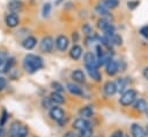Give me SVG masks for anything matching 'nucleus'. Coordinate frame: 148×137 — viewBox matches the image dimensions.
Wrapping results in <instances>:
<instances>
[{"instance_id": "obj_1", "label": "nucleus", "mask_w": 148, "mask_h": 137, "mask_svg": "<svg viewBox=\"0 0 148 137\" xmlns=\"http://www.w3.org/2000/svg\"><path fill=\"white\" fill-rule=\"evenodd\" d=\"M23 69L28 74H35L44 67V61L39 55L36 54H27L23 59Z\"/></svg>"}, {"instance_id": "obj_2", "label": "nucleus", "mask_w": 148, "mask_h": 137, "mask_svg": "<svg viewBox=\"0 0 148 137\" xmlns=\"http://www.w3.org/2000/svg\"><path fill=\"white\" fill-rule=\"evenodd\" d=\"M96 26H97V29L101 30V31L103 32V35H105V36H109V35H112V33L116 32V28H114V25L111 23V21L108 20V18H104V17H101V18L97 20Z\"/></svg>"}, {"instance_id": "obj_3", "label": "nucleus", "mask_w": 148, "mask_h": 137, "mask_svg": "<svg viewBox=\"0 0 148 137\" xmlns=\"http://www.w3.org/2000/svg\"><path fill=\"white\" fill-rule=\"evenodd\" d=\"M136 96H138V93H136V91L134 89H127L125 92L121 93V97L119 99V104L121 106H124V107L131 106L135 101Z\"/></svg>"}, {"instance_id": "obj_4", "label": "nucleus", "mask_w": 148, "mask_h": 137, "mask_svg": "<svg viewBox=\"0 0 148 137\" xmlns=\"http://www.w3.org/2000/svg\"><path fill=\"white\" fill-rule=\"evenodd\" d=\"M50 116L52 120H54L56 122H58L59 124H64L66 123V120H65V112L61 107H58V106H52L50 108Z\"/></svg>"}, {"instance_id": "obj_5", "label": "nucleus", "mask_w": 148, "mask_h": 137, "mask_svg": "<svg viewBox=\"0 0 148 137\" xmlns=\"http://www.w3.org/2000/svg\"><path fill=\"white\" fill-rule=\"evenodd\" d=\"M54 47V39L51 36H45L39 43V51L42 53H51Z\"/></svg>"}, {"instance_id": "obj_6", "label": "nucleus", "mask_w": 148, "mask_h": 137, "mask_svg": "<svg viewBox=\"0 0 148 137\" xmlns=\"http://www.w3.org/2000/svg\"><path fill=\"white\" fill-rule=\"evenodd\" d=\"M83 60H84V66H89V67H94V68H99V62H98V59L96 56V54L94 52H86L84 56H83Z\"/></svg>"}, {"instance_id": "obj_7", "label": "nucleus", "mask_w": 148, "mask_h": 137, "mask_svg": "<svg viewBox=\"0 0 148 137\" xmlns=\"http://www.w3.org/2000/svg\"><path fill=\"white\" fill-rule=\"evenodd\" d=\"M54 45L57 47L58 51L60 52H65L67 48H68V45H69V39L65 36V35H59L56 40H54Z\"/></svg>"}, {"instance_id": "obj_8", "label": "nucleus", "mask_w": 148, "mask_h": 137, "mask_svg": "<svg viewBox=\"0 0 148 137\" xmlns=\"http://www.w3.org/2000/svg\"><path fill=\"white\" fill-rule=\"evenodd\" d=\"M18 23H20V18H18V16H17V14L16 13H12V12H9L6 16H5V24L8 26V28H16L17 25H18Z\"/></svg>"}, {"instance_id": "obj_9", "label": "nucleus", "mask_w": 148, "mask_h": 137, "mask_svg": "<svg viewBox=\"0 0 148 137\" xmlns=\"http://www.w3.org/2000/svg\"><path fill=\"white\" fill-rule=\"evenodd\" d=\"M72 125H73V129H75L77 131H81V130H83L88 127H91L90 122L87 121V119H84V117H77L76 120H74Z\"/></svg>"}, {"instance_id": "obj_10", "label": "nucleus", "mask_w": 148, "mask_h": 137, "mask_svg": "<svg viewBox=\"0 0 148 137\" xmlns=\"http://www.w3.org/2000/svg\"><path fill=\"white\" fill-rule=\"evenodd\" d=\"M21 45H22V47H23L24 50L31 51L32 48L36 47V45H37V39H36L34 36H28V37H25V38L22 40Z\"/></svg>"}, {"instance_id": "obj_11", "label": "nucleus", "mask_w": 148, "mask_h": 137, "mask_svg": "<svg viewBox=\"0 0 148 137\" xmlns=\"http://www.w3.org/2000/svg\"><path fill=\"white\" fill-rule=\"evenodd\" d=\"M118 71H119L118 62H117L116 60L111 59V60L105 64V73H106L109 76H114Z\"/></svg>"}, {"instance_id": "obj_12", "label": "nucleus", "mask_w": 148, "mask_h": 137, "mask_svg": "<svg viewBox=\"0 0 148 137\" xmlns=\"http://www.w3.org/2000/svg\"><path fill=\"white\" fill-rule=\"evenodd\" d=\"M95 12H96L101 17H104V18H108V20H112L111 10H109L108 8H105L104 6H102L99 2L95 6Z\"/></svg>"}, {"instance_id": "obj_13", "label": "nucleus", "mask_w": 148, "mask_h": 137, "mask_svg": "<svg viewBox=\"0 0 148 137\" xmlns=\"http://www.w3.org/2000/svg\"><path fill=\"white\" fill-rule=\"evenodd\" d=\"M7 8H8L9 12L17 14V13H20L23 9V2L21 0H12V1L8 2Z\"/></svg>"}, {"instance_id": "obj_14", "label": "nucleus", "mask_w": 148, "mask_h": 137, "mask_svg": "<svg viewBox=\"0 0 148 137\" xmlns=\"http://www.w3.org/2000/svg\"><path fill=\"white\" fill-rule=\"evenodd\" d=\"M148 107V104L145 99L142 98H139V99H135V101L133 102V109L138 113H143Z\"/></svg>"}, {"instance_id": "obj_15", "label": "nucleus", "mask_w": 148, "mask_h": 137, "mask_svg": "<svg viewBox=\"0 0 148 137\" xmlns=\"http://www.w3.org/2000/svg\"><path fill=\"white\" fill-rule=\"evenodd\" d=\"M15 62H16V61H15V58H14V56H9V58H7L6 61L3 62L2 67L0 68V71H1L2 74H7V73H9V71L13 69Z\"/></svg>"}, {"instance_id": "obj_16", "label": "nucleus", "mask_w": 148, "mask_h": 137, "mask_svg": "<svg viewBox=\"0 0 148 137\" xmlns=\"http://www.w3.org/2000/svg\"><path fill=\"white\" fill-rule=\"evenodd\" d=\"M131 136L132 137H146V132L145 129L138 124V123H133L131 125Z\"/></svg>"}, {"instance_id": "obj_17", "label": "nucleus", "mask_w": 148, "mask_h": 137, "mask_svg": "<svg viewBox=\"0 0 148 137\" xmlns=\"http://www.w3.org/2000/svg\"><path fill=\"white\" fill-rule=\"evenodd\" d=\"M82 52H83L82 47H81L80 45L75 44V45H73L72 48L69 50V56H71V59H73V60L76 61V60H79V59L82 56Z\"/></svg>"}, {"instance_id": "obj_18", "label": "nucleus", "mask_w": 148, "mask_h": 137, "mask_svg": "<svg viewBox=\"0 0 148 137\" xmlns=\"http://www.w3.org/2000/svg\"><path fill=\"white\" fill-rule=\"evenodd\" d=\"M103 91L106 96H113L117 92V87H116V83L112 81H108L104 86H103Z\"/></svg>"}, {"instance_id": "obj_19", "label": "nucleus", "mask_w": 148, "mask_h": 137, "mask_svg": "<svg viewBox=\"0 0 148 137\" xmlns=\"http://www.w3.org/2000/svg\"><path fill=\"white\" fill-rule=\"evenodd\" d=\"M86 69H87L88 75L90 76V78H92V79L96 81V82H101L102 76H101V74H99V71H98V68H94V67L86 66Z\"/></svg>"}, {"instance_id": "obj_20", "label": "nucleus", "mask_w": 148, "mask_h": 137, "mask_svg": "<svg viewBox=\"0 0 148 137\" xmlns=\"http://www.w3.org/2000/svg\"><path fill=\"white\" fill-rule=\"evenodd\" d=\"M72 79L76 83H84L86 81V76H84V73L81 70V69H75L72 71Z\"/></svg>"}, {"instance_id": "obj_21", "label": "nucleus", "mask_w": 148, "mask_h": 137, "mask_svg": "<svg viewBox=\"0 0 148 137\" xmlns=\"http://www.w3.org/2000/svg\"><path fill=\"white\" fill-rule=\"evenodd\" d=\"M66 89H67V91H68L71 94H73V96H83L82 89H81L79 85L74 84V83H68V84L66 85Z\"/></svg>"}, {"instance_id": "obj_22", "label": "nucleus", "mask_w": 148, "mask_h": 137, "mask_svg": "<svg viewBox=\"0 0 148 137\" xmlns=\"http://www.w3.org/2000/svg\"><path fill=\"white\" fill-rule=\"evenodd\" d=\"M79 115L81 117H84V119H89L94 115V107L91 105H88V106H84L82 107L80 111H79Z\"/></svg>"}, {"instance_id": "obj_23", "label": "nucleus", "mask_w": 148, "mask_h": 137, "mask_svg": "<svg viewBox=\"0 0 148 137\" xmlns=\"http://www.w3.org/2000/svg\"><path fill=\"white\" fill-rule=\"evenodd\" d=\"M102 6H104L105 8H108L109 10L116 9L119 6V0H99L98 1Z\"/></svg>"}, {"instance_id": "obj_24", "label": "nucleus", "mask_w": 148, "mask_h": 137, "mask_svg": "<svg viewBox=\"0 0 148 137\" xmlns=\"http://www.w3.org/2000/svg\"><path fill=\"white\" fill-rule=\"evenodd\" d=\"M51 100L53 101L54 105H62L65 102V98L62 97V94L60 92H57V91H53L50 96Z\"/></svg>"}, {"instance_id": "obj_25", "label": "nucleus", "mask_w": 148, "mask_h": 137, "mask_svg": "<svg viewBox=\"0 0 148 137\" xmlns=\"http://www.w3.org/2000/svg\"><path fill=\"white\" fill-rule=\"evenodd\" d=\"M108 37H109V39H110L112 46H120V45L123 44V38H121V36L118 35V33H116V32L112 33V35H109Z\"/></svg>"}, {"instance_id": "obj_26", "label": "nucleus", "mask_w": 148, "mask_h": 137, "mask_svg": "<svg viewBox=\"0 0 148 137\" xmlns=\"http://www.w3.org/2000/svg\"><path fill=\"white\" fill-rule=\"evenodd\" d=\"M116 87H117V92L123 93L126 91V86H127V81L125 78H118L116 82Z\"/></svg>"}, {"instance_id": "obj_27", "label": "nucleus", "mask_w": 148, "mask_h": 137, "mask_svg": "<svg viewBox=\"0 0 148 137\" xmlns=\"http://www.w3.org/2000/svg\"><path fill=\"white\" fill-rule=\"evenodd\" d=\"M21 123L18 121H14L12 124H10V128H9V131H8V136L9 137H15L17 131H18V128H20Z\"/></svg>"}, {"instance_id": "obj_28", "label": "nucleus", "mask_w": 148, "mask_h": 137, "mask_svg": "<svg viewBox=\"0 0 148 137\" xmlns=\"http://www.w3.org/2000/svg\"><path fill=\"white\" fill-rule=\"evenodd\" d=\"M28 135H29V129H28V127L24 125V124H21L15 137H28Z\"/></svg>"}, {"instance_id": "obj_29", "label": "nucleus", "mask_w": 148, "mask_h": 137, "mask_svg": "<svg viewBox=\"0 0 148 137\" xmlns=\"http://www.w3.org/2000/svg\"><path fill=\"white\" fill-rule=\"evenodd\" d=\"M77 137H92V128L91 127H88V128L79 131Z\"/></svg>"}, {"instance_id": "obj_30", "label": "nucleus", "mask_w": 148, "mask_h": 137, "mask_svg": "<svg viewBox=\"0 0 148 137\" xmlns=\"http://www.w3.org/2000/svg\"><path fill=\"white\" fill-rule=\"evenodd\" d=\"M51 9H52V6H51L50 2L44 3V6L42 8V15H43V17H47L50 15V13H51Z\"/></svg>"}, {"instance_id": "obj_31", "label": "nucleus", "mask_w": 148, "mask_h": 137, "mask_svg": "<svg viewBox=\"0 0 148 137\" xmlns=\"http://www.w3.org/2000/svg\"><path fill=\"white\" fill-rule=\"evenodd\" d=\"M82 32H83L86 36L92 35V28H91V25L88 24V23H84V24L82 25Z\"/></svg>"}, {"instance_id": "obj_32", "label": "nucleus", "mask_w": 148, "mask_h": 137, "mask_svg": "<svg viewBox=\"0 0 148 137\" xmlns=\"http://www.w3.org/2000/svg\"><path fill=\"white\" fill-rule=\"evenodd\" d=\"M140 5V0H128L127 1V8L131 10H134Z\"/></svg>"}, {"instance_id": "obj_33", "label": "nucleus", "mask_w": 148, "mask_h": 137, "mask_svg": "<svg viewBox=\"0 0 148 137\" xmlns=\"http://www.w3.org/2000/svg\"><path fill=\"white\" fill-rule=\"evenodd\" d=\"M51 86H52V89H53L54 91L60 92V93H61V92H64V90H65V89H64V86H62L59 82H52V83H51Z\"/></svg>"}, {"instance_id": "obj_34", "label": "nucleus", "mask_w": 148, "mask_h": 137, "mask_svg": "<svg viewBox=\"0 0 148 137\" xmlns=\"http://www.w3.org/2000/svg\"><path fill=\"white\" fill-rule=\"evenodd\" d=\"M8 113L6 109H2V114H1V117H0V127H3L8 120Z\"/></svg>"}, {"instance_id": "obj_35", "label": "nucleus", "mask_w": 148, "mask_h": 137, "mask_svg": "<svg viewBox=\"0 0 148 137\" xmlns=\"http://www.w3.org/2000/svg\"><path fill=\"white\" fill-rule=\"evenodd\" d=\"M42 105H43L44 108H51L54 104H53V101L51 100V98H44L43 101H42Z\"/></svg>"}, {"instance_id": "obj_36", "label": "nucleus", "mask_w": 148, "mask_h": 137, "mask_svg": "<svg viewBox=\"0 0 148 137\" xmlns=\"http://www.w3.org/2000/svg\"><path fill=\"white\" fill-rule=\"evenodd\" d=\"M139 33H140L145 39H148V24L141 26L140 30H139Z\"/></svg>"}, {"instance_id": "obj_37", "label": "nucleus", "mask_w": 148, "mask_h": 137, "mask_svg": "<svg viewBox=\"0 0 148 137\" xmlns=\"http://www.w3.org/2000/svg\"><path fill=\"white\" fill-rule=\"evenodd\" d=\"M6 86H7V81H6V78L2 77V76H0V92H1Z\"/></svg>"}, {"instance_id": "obj_38", "label": "nucleus", "mask_w": 148, "mask_h": 137, "mask_svg": "<svg viewBox=\"0 0 148 137\" xmlns=\"http://www.w3.org/2000/svg\"><path fill=\"white\" fill-rule=\"evenodd\" d=\"M111 137H124V134H123L121 130H116V131L111 135Z\"/></svg>"}, {"instance_id": "obj_39", "label": "nucleus", "mask_w": 148, "mask_h": 137, "mask_svg": "<svg viewBox=\"0 0 148 137\" xmlns=\"http://www.w3.org/2000/svg\"><path fill=\"white\" fill-rule=\"evenodd\" d=\"M79 38H80L79 32H73V33H72V40H73V43H77Z\"/></svg>"}, {"instance_id": "obj_40", "label": "nucleus", "mask_w": 148, "mask_h": 137, "mask_svg": "<svg viewBox=\"0 0 148 137\" xmlns=\"http://www.w3.org/2000/svg\"><path fill=\"white\" fill-rule=\"evenodd\" d=\"M62 137H75V134L73 131H67Z\"/></svg>"}, {"instance_id": "obj_41", "label": "nucleus", "mask_w": 148, "mask_h": 137, "mask_svg": "<svg viewBox=\"0 0 148 137\" xmlns=\"http://www.w3.org/2000/svg\"><path fill=\"white\" fill-rule=\"evenodd\" d=\"M142 74H143V77L148 81V67H146L145 69H143V71H142Z\"/></svg>"}, {"instance_id": "obj_42", "label": "nucleus", "mask_w": 148, "mask_h": 137, "mask_svg": "<svg viewBox=\"0 0 148 137\" xmlns=\"http://www.w3.org/2000/svg\"><path fill=\"white\" fill-rule=\"evenodd\" d=\"M5 136H6V131L3 127H0V137H5Z\"/></svg>"}, {"instance_id": "obj_43", "label": "nucleus", "mask_w": 148, "mask_h": 137, "mask_svg": "<svg viewBox=\"0 0 148 137\" xmlns=\"http://www.w3.org/2000/svg\"><path fill=\"white\" fill-rule=\"evenodd\" d=\"M145 132H146V137H148V122L146 124V128H145Z\"/></svg>"}, {"instance_id": "obj_44", "label": "nucleus", "mask_w": 148, "mask_h": 137, "mask_svg": "<svg viewBox=\"0 0 148 137\" xmlns=\"http://www.w3.org/2000/svg\"><path fill=\"white\" fill-rule=\"evenodd\" d=\"M62 1H65V0H56V2H54V3H56V6H59Z\"/></svg>"}, {"instance_id": "obj_45", "label": "nucleus", "mask_w": 148, "mask_h": 137, "mask_svg": "<svg viewBox=\"0 0 148 137\" xmlns=\"http://www.w3.org/2000/svg\"><path fill=\"white\" fill-rule=\"evenodd\" d=\"M145 114H146V117L148 119V107H147V109L145 111Z\"/></svg>"}, {"instance_id": "obj_46", "label": "nucleus", "mask_w": 148, "mask_h": 137, "mask_svg": "<svg viewBox=\"0 0 148 137\" xmlns=\"http://www.w3.org/2000/svg\"><path fill=\"white\" fill-rule=\"evenodd\" d=\"M124 137H130V136L128 135H124Z\"/></svg>"}]
</instances>
